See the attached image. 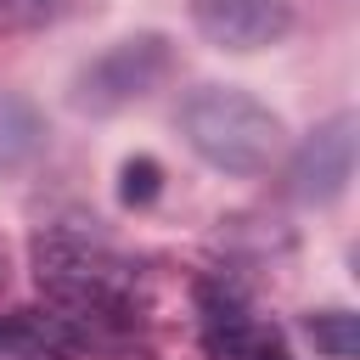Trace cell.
Instances as JSON below:
<instances>
[{
    "label": "cell",
    "instance_id": "5b68a950",
    "mask_svg": "<svg viewBox=\"0 0 360 360\" xmlns=\"http://www.w3.org/2000/svg\"><path fill=\"white\" fill-rule=\"evenodd\" d=\"M354 174V118L338 112L326 118L315 135H304V146L292 152V169H287V191L298 202H332Z\"/></svg>",
    "mask_w": 360,
    "mask_h": 360
},
{
    "label": "cell",
    "instance_id": "7a4b0ae2",
    "mask_svg": "<svg viewBox=\"0 0 360 360\" xmlns=\"http://www.w3.org/2000/svg\"><path fill=\"white\" fill-rule=\"evenodd\" d=\"M180 135L202 163L225 174H259L281 146V118L236 84H202L180 101Z\"/></svg>",
    "mask_w": 360,
    "mask_h": 360
},
{
    "label": "cell",
    "instance_id": "277c9868",
    "mask_svg": "<svg viewBox=\"0 0 360 360\" xmlns=\"http://www.w3.org/2000/svg\"><path fill=\"white\" fill-rule=\"evenodd\" d=\"M197 326H202L208 360H292L281 332L264 326L231 287H214V281L197 287Z\"/></svg>",
    "mask_w": 360,
    "mask_h": 360
},
{
    "label": "cell",
    "instance_id": "8992f818",
    "mask_svg": "<svg viewBox=\"0 0 360 360\" xmlns=\"http://www.w3.org/2000/svg\"><path fill=\"white\" fill-rule=\"evenodd\" d=\"M191 22L219 51H259L292 28L287 0H191Z\"/></svg>",
    "mask_w": 360,
    "mask_h": 360
},
{
    "label": "cell",
    "instance_id": "9c48e42d",
    "mask_svg": "<svg viewBox=\"0 0 360 360\" xmlns=\"http://www.w3.org/2000/svg\"><path fill=\"white\" fill-rule=\"evenodd\" d=\"M304 332H309L315 349L332 354V360H354V354H360V315H349V309H321V315L304 321Z\"/></svg>",
    "mask_w": 360,
    "mask_h": 360
},
{
    "label": "cell",
    "instance_id": "6da1fadb",
    "mask_svg": "<svg viewBox=\"0 0 360 360\" xmlns=\"http://www.w3.org/2000/svg\"><path fill=\"white\" fill-rule=\"evenodd\" d=\"M34 281L51 298V321L73 338V349L112 343L135 321L141 276L135 264L90 225H45L34 236Z\"/></svg>",
    "mask_w": 360,
    "mask_h": 360
},
{
    "label": "cell",
    "instance_id": "30bf717a",
    "mask_svg": "<svg viewBox=\"0 0 360 360\" xmlns=\"http://www.w3.org/2000/svg\"><path fill=\"white\" fill-rule=\"evenodd\" d=\"M158 186H163V169L152 158H129L124 163V202H152Z\"/></svg>",
    "mask_w": 360,
    "mask_h": 360
},
{
    "label": "cell",
    "instance_id": "3957f363",
    "mask_svg": "<svg viewBox=\"0 0 360 360\" xmlns=\"http://www.w3.org/2000/svg\"><path fill=\"white\" fill-rule=\"evenodd\" d=\"M169 62H174V51H169L163 34H135V39L112 45L107 56H96V62L79 73L73 101H79L84 112H118V107L141 101V96L169 73Z\"/></svg>",
    "mask_w": 360,
    "mask_h": 360
},
{
    "label": "cell",
    "instance_id": "ba28073f",
    "mask_svg": "<svg viewBox=\"0 0 360 360\" xmlns=\"http://www.w3.org/2000/svg\"><path fill=\"white\" fill-rule=\"evenodd\" d=\"M39 146H45V124H39V112H34L22 96L0 90V174L34 163Z\"/></svg>",
    "mask_w": 360,
    "mask_h": 360
},
{
    "label": "cell",
    "instance_id": "52a82bcc",
    "mask_svg": "<svg viewBox=\"0 0 360 360\" xmlns=\"http://www.w3.org/2000/svg\"><path fill=\"white\" fill-rule=\"evenodd\" d=\"M73 338L51 321V309L39 315H11L0 321V360H73Z\"/></svg>",
    "mask_w": 360,
    "mask_h": 360
},
{
    "label": "cell",
    "instance_id": "8fae6325",
    "mask_svg": "<svg viewBox=\"0 0 360 360\" xmlns=\"http://www.w3.org/2000/svg\"><path fill=\"white\" fill-rule=\"evenodd\" d=\"M62 11V0H0V28H39Z\"/></svg>",
    "mask_w": 360,
    "mask_h": 360
}]
</instances>
